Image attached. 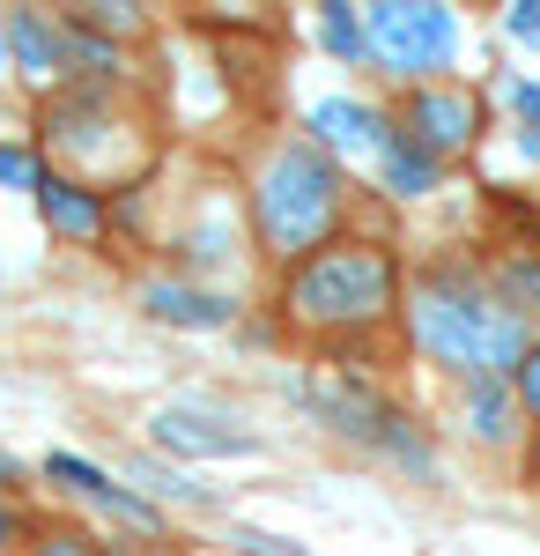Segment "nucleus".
<instances>
[{
    "instance_id": "4be33fe9",
    "label": "nucleus",
    "mask_w": 540,
    "mask_h": 556,
    "mask_svg": "<svg viewBox=\"0 0 540 556\" xmlns=\"http://www.w3.org/2000/svg\"><path fill=\"white\" fill-rule=\"evenodd\" d=\"M511 393H518V408H526V416L540 424V342L526 349V364L511 371Z\"/></svg>"
},
{
    "instance_id": "f8f14e48",
    "label": "nucleus",
    "mask_w": 540,
    "mask_h": 556,
    "mask_svg": "<svg viewBox=\"0 0 540 556\" xmlns=\"http://www.w3.org/2000/svg\"><path fill=\"white\" fill-rule=\"evenodd\" d=\"M44 215V230L52 238H67V245H97L104 230H112V201L104 193H89V186H75V178H52L44 172V186L30 193Z\"/></svg>"
},
{
    "instance_id": "f257e3e1",
    "label": "nucleus",
    "mask_w": 540,
    "mask_h": 556,
    "mask_svg": "<svg viewBox=\"0 0 540 556\" xmlns=\"http://www.w3.org/2000/svg\"><path fill=\"white\" fill-rule=\"evenodd\" d=\"M408 334L429 364L459 379H511L533 349L526 312H511L497 290H481L466 267H429L408 290Z\"/></svg>"
},
{
    "instance_id": "1a4fd4ad",
    "label": "nucleus",
    "mask_w": 540,
    "mask_h": 556,
    "mask_svg": "<svg viewBox=\"0 0 540 556\" xmlns=\"http://www.w3.org/2000/svg\"><path fill=\"white\" fill-rule=\"evenodd\" d=\"M304 127H311V141H319L326 156H385L393 134H400L377 104H363V97H319Z\"/></svg>"
},
{
    "instance_id": "412c9836",
    "label": "nucleus",
    "mask_w": 540,
    "mask_h": 556,
    "mask_svg": "<svg viewBox=\"0 0 540 556\" xmlns=\"http://www.w3.org/2000/svg\"><path fill=\"white\" fill-rule=\"evenodd\" d=\"M503 38L540 52V0H511V8H503Z\"/></svg>"
},
{
    "instance_id": "bb28decb",
    "label": "nucleus",
    "mask_w": 540,
    "mask_h": 556,
    "mask_svg": "<svg viewBox=\"0 0 540 556\" xmlns=\"http://www.w3.org/2000/svg\"><path fill=\"white\" fill-rule=\"evenodd\" d=\"M8 482H15V460H8V453H0V490H8Z\"/></svg>"
},
{
    "instance_id": "9d476101",
    "label": "nucleus",
    "mask_w": 540,
    "mask_h": 556,
    "mask_svg": "<svg viewBox=\"0 0 540 556\" xmlns=\"http://www.w3.org/2000/svg\"><path fill=\"white\" fill-rule=\"evenodd\" d=\"M156 445L164 453H185V460H245V453H259V438L252 430H237L230 416H208V408H185V401H170V408H156Z\"/></svg>"
},
{
    "instance_id": "ddd939ff",
    "label": "nucleus",
    "mask_w": 540,
    "mask_h": 556,
    "mask_svg": "<svg viewBox=\"0 0 540 556\" xmlns=\"http://www.w3.org/2000/svg\"><path fill=\"white\" fill-rule=\"evenodd\" d=\"M44 482H67L75 497H97L104 513H119L126 527H156V505L149 497H133L126 482H112L104 468H89L82 453H44Z\"/></svg>"
},
{
    "instance_id": "7ed1b4c3",
    "label": "nucleus",
    "mask_w": 540,
    "mask_h": 556,
    "mask_svg": "<svg viewBox=\"0 0 540 556\" xmlns=\"http://www.w3.org/2000/svg\"><path fill=\"white\" fill-rule=\"evenodd\" d=\"M340 208H348V172L333 164L319 141H274L267 164L252 178V238L259 253L296 267L319 245L340 238Z\"/></svg>"
},
{
    "instance_id": "6e6552de",
    "label": "nucleus",
    "mask_w": 540,
    "mask_h": 556,
    "mask_svg": "<svg viewBox=\"0 0 540 556\" xmlns=\"http://www.w3.org/2000/svg\"><path fill=\"white\" fill-rule=\"evenodd\" d=\"M8 60L30 89H52L75 75V45H67V15H44V8H8Z\"/></svg>"
},
{
    "instance_id": "5701e85b",
    "label": "nucleus",
    "mask_w": 540,
    "mask_h": 556,
    "mask_svg": "<svg viewBox=\"0 0 540 556\" xmlns=\"http://www.w3.org/2000/svg\"><path fill=\"white\" fill-rule=\"evenodd\" d=\"M230 542H245L252 556H304V549H296V542H274V534H259V527H237Z\"/></svg>"
},
{
    "instance_id": "b1692460",
    "label": "nucleus",
    "mask_w": 540,
    "mask_h": 556,
    "mask_svg": "<svg viewBox=\"0 0 540 556\" xmlns=\"http://www.w3.org/2000/svg\"><path fill=\"white\" fill-rule=\"evenodd\" d=\"M511 112L526 119V134H540V83H511Z\"/></svg>"
},
{
    "instance_id": "a878e982",
    "label": "nucleus",
    "mask_w": 540,
    "mask_h": 556,
    "mask_svg": "<svg viewBox=\"0 0 540 556\" xmlns=\"http://www.w3.org/2000/svg\"><path fill=\"white\" fill-rule=\"evenodd\" d=\"M518 149H526V156L540 164V134H526V127H518Z\"/></svg>"
},
{
    "instance_id": "393cba45",
    "label": "nucleus",
    "mask_w": 540,
    "mask_h": 556,
    "mask_svg": "<svg viewBox=\"0 0 540 556\" xmlns=\"http://www.w3.org/2000/svg\"><path fill=\"white\" fill-rule=\"evenodd\" d=\"M15 542H23V513H15V505H0V556L15 549Z\"/></svg>"
},
{
    "instance_id": "dca6fc26",
    "label": "nucleus",
    "mask_w": 540,
    "mask_h": 556,
    "mask_svg": "<svg viewBox=\"0 0 540 556\" xmlns=\"http://www.w3.org/2000/svg\"><path fill=\"white\" fill-rule=\"evenodd\" d=\"M319 45H326L340 67H356V60L371 52V30H363V15H356V8L326 0V8H319Z\"/></svg>"
},
{
    "instance_id": "c85d7f7f",
    "label": "nucleus",
    "mask_w": 540,
    "mask_h": 556,
    "mask_svg": "<svg viewBox=\"0 0 540 556\" xmlns=\"http://www.w3.org/2000/svg\"><path fill=\"white\" fill-rule=\"evenodd\" d=\"M8 67H15V60H8V30H0V75H8Z\"/></svg>"
},
{
    "instance_id": "f03ea898",
    "label": "nucleus",
    "mask_w": 540,
    "mask_h": 556,
    "mask_svg": "<svg viewBox=\"0 0 540 556\" xmlns=\"http://www.w3.org/2000/svg\"><path fill=\"white\" fill-rule=\"evenodd\" d=\"M38 149L52 178H75L89 193H133L149 164H156V141L141 127V112L119 104L112 89H60V97H44L38 112Z\"/></svg>"
},
{
    "instance_id": "f3484780",
    "label": "nucleus",
    "mask_w": 540,
    "mask_h": 556,
    "mask_svg": "<svg viewBox=\"0 0 540 556\" xmlns=\"http://www.w3.org/2000/svg\"><path fill=\"white\" fill-rule=\"evenodd\" d=\"M67 45H75V75H89V83H119L126 75V52L112 38H97L89 23H75V15H67Z\"/></svg>"
},
{
    "instance_id": "0eeeda50",
    "label": "nucleus",
    "mask_w": 540,
    "mask_h": 556,
    "mask_svg": "<svg viewBox=\"0 0 540 556\" xmlns=\"http://www.w3.org/2000/svg\"><path fill=\"white\" fill-rule=\"evenodd\" d=\"M311 408H319V424L326 430H340V438H385V424H393V408H385V393H377L371 379H356L348 364H319L311 371Z\"/></svg>"
},
{
    "instance_id": "aec40b11",
    "label": "nucleus",
    "mask_w": 540,
    "mask_h": 556,
    "mask_svg": "<svg viewBox=\"0 0 540 556\" xmlns=\"http://www.w3.org/2000/svg\"><path fill=\"white\" fill-rule=\"evenodd\" d=\"M0 186H23V193H38V186H44L38 156H30V149H8V141H0Z\"/></svg>"
},
{
    "instance_id": "20e7f679",
    "label": "nucleus",
    "mask_w": 540,
    "mask_h": 556,
    "mask_svg": "<svg viewBox=\"0 0 540 556\" xmlns=\"http://www.w3.org/2000/svg\"><path fill=\"white\" fill-rule=\"evenodd\" d=\"M400 304V260L377 238H333L282 275V319L304 334H371Z\"/></svg>"
},
{
    "instance_id": "39448f33",
    "label": "nucleus",
    "mask_w": 540,
    "mask_h": 556,
    "mask_svg": "<svg viewBox=\"0 0 540 556\" xmlns=\"http://www.w3.org/2000/svg\"><path fill=\"white\" fill-rule=\"evenodd\" d=\"M363 30H371V60L400 83H445V67L459 60V15L437 0H377L363 8Z\"/></svg>"
},
{
    "instance_id": "a211bd4d",
    "label": "nucleus",
    "mask_w": 540,
    "mask_h": 556,
    "mask_svg": "<svg viewBox=\"0 0 540 556\" xmlns=\"http://www.w3.org/2000/svg\"><path fill=\"white\" fill-rule=\"evenodd\" d=\"M497 298L511 312H540V253H511L497 267Z\"/></svg>"
},
{
    "instance_id": "cd10ccee",
    "label": "nucleus",
    "mask_w": 540,
    "mask_h": 556,
    "mask_svg": "<svg viewBox=\"0 0 540 556\" xmlns=\"http://www.w3.org/2000/svg\"><path fill=\"white\" fill-rule=\"evenodd\" d=\"M526 468H533V482H540V438H533V453H526Z\"/></svg>"
},
{
    "instance_id": "6ab92c4d",
    "label": "nucleus",
    "mask_w": 540,
    "mask_h": 556,
    "mask_svg": "<svg viewBox=\"0 0 540 556\" xmlns=\"http://www.w3.org/2000/svg\"><path fill=\"white\" fill-rule=\"evenodd\" d=\"M30 556H112L89 527H44L38 542H30Z\"/></svg>"
},
{
    "instance_id": "4468645a",
    "label": "nucleus",
    "mask_w": 540,
    "mask_h": 556,
    "mask_svg": "<svg viewBox=\"0 0 540 556\" xmlns=\"http://www.w3.org/2000/svg\"><path fill=\"white\" fill-rule=\"evenodd\" d=\"M377 178H385L393 201H422V193L437 186V156H429L422 141H408V134H393V149L377 156Z\"/></svg>"
},
{
    "instance_id": "9b49d317",
    "label": "nucleus",
    "mask_w": 540,
    "mask_h": 556,
    "mask_svg": "<svg viewBox=\"0 0 540 556\" xmlns=\"http://www.w3.org/2000/svg\"><path fill=\"white\" fill-rule=\"evenodd\" d=\"M141 312L164 319V327H193V334H208V327H230V319H237V298L201 290V282H185V275H156V282H141Z\"/></svg>"
},
{
    "instance_id": "2eb2a0df",
    "label": "nucleus",
    "mask_w": 540,
    "mask_h": 556,
    "mask_svg": "<svg viewBox=\"0 0 540 556\" xmlns=\"http://www.w3.org/2000/svg\"><path fill=\"white\" fill-rule=\"evenodd\" d=\"M511 408H518V393H511V379H466V424H474V438H511Z\"/></svg>"
},
{
    "instance_id": "423d86ee",
    "label": "nucleus",
    "mask_w": 540,
    "mask_h": 556,
    "mask_svg": "<svg viewBox=\"0 0 540 556\" xmlns=\"http://www.w3.org/2000/svg\"><path fill=\"white\" fill-rule=\"evenodd\" d=\"M400 134L422 141V149L445 164V156H459V149H474V141H481V97H474L466 83H422V89H408Z\"/></svg>"
}]
</instances>
